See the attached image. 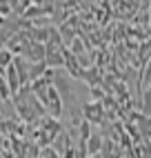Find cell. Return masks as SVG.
Segmentation results:
<instances>
[{"instance_id": "9c48e42d", "label": "cell", "mask_w": 151, "mask_h": 158, "mask_svg": "<svg viewBox=\"0 0 151 158\" xmlns=\"http://www.w3.org/2000/svg\"><path fill=\"white\" fill-rule=\"evenodd\" d=\"M136 54H138V62H140V67H142L145 62H149V60H151V38L138 45V51H136Z\"/></svg>"}, {"instance_id": "ba28073f", "label": "cell", "mask_w": 151, "mask_h": 158, "mask_svg": "<svg viewBox=\"0 0 151 158\" xmlns=\"http://www.w3.org/2000/svg\"><path fill=\"white\" fill-rule=\"evenodd\" d=\"M84 147H87V156L98 154V152L102 149V134H100V131H91L89 138L84 140Z\"/></svg>"}, {"instance_id": "277c9868", "label": "cell", "mask_w": 151, "mask_h": 158, "mask_svg": "<svg viewBox=\"0 0 151 158\" xmlns=\"http://www.w3.org/2000/svg\"><path fill=\"white\" fill-rule=\"evenodd\" d=\"M82 118L91 123V125H100L104 120V109H102V105L100 102H96V100H89V102H84L82 105Z\"/></svg>"}, {"instance_id": "3957f363", "label": "cell", "mask_w": 151, "mask_h": 158, "mask_svg": "<svg viewBox=\"0 0 151 158\" xmlns=\"http://www.w3.org/2000/svg\"><path fill=\"white\" fill-rule=\"evenodd\" d=\"M109 7H111V16H113V20L131 23V18L136 16L140 2H138V0H116V2H111Z\"/></svg>"}, {"instance_id": "7a4b0ae2", "label": "cell", "mask_w": 151, "mask_h": 158, "mask_svg": "<svg viewBox=\"0 0 151 158\" xmlns=\"http://www.w3.org/2000/svg\"><path fill=\"white\" fill-rule=\"evenodd\" d=\"M42 102V107H45V114L47 116H51V118H62V111H64V105H62V98H60V94H58V89L56 87H49L47 89V94H45V98L40 100Z\"/></svg>"}, {"instance_id": "5b68a950", "label": "cell", "mask_w": 151, "mask_h": 158, "mask_svg": "<svg viewBox=\"0 0 151 158\" xmlns=\"http://www.w3.org/2000/svg\"><path fill=\"white\" fill-rule=\"evenodd\" d=\"M20 56H22L25 60H29V62H42V60H45V45L31 40V43L25 45V49H22Z\"/></svg>"}, {"instance_id": "8fae6325", "label": "cell", "mask_w": 151, "mask_h": 158, "mask_svg": "<svg viewBox=\"0 0 151 158\" xmlns=\"http://www.w3.org/2000/svg\"><path fill=\"white\" fill-rule=\"evenodd\" d=\"M11 60H14V56H11V51H9L7 47H0V67L5 69V67H7L9 62H11Z\"/></svg>"}, {"instance_id": "30bf717a", "label": "cell", "mask_w": 151, "mask_h": 158, "mask_svg": "<svg viewBox=\"0 0 151 158\" xmlns=\"http://www.w3.org/2000/svg\"><path fill=\"white\" fill-rule=\"evenodd\" d=\"M138 98H140V114H145V116H151V87L142 89Z\"/></svg>"}, {"instance_id": "52a82bcc", "label": "cell", "mask_w": 151, "mask_h": 158, "mask_svg": "<svg viewBox=\"0 0 151 158\" xmlns=\"http://www.w3.org/2000/svg\"><path fill=\"white\" fill-rule=\"evenodd\" d=\"M5 80H7V85H9V91H11V96L20 89V80H18V73H16V67H14V62H9V65L5 67Z\"/></svg>"}, {"instance_id": "4fadbf2b", "label": "cell", "mask_w": 151, "mask_h": 158, "mask_svg": "<svg viewBox=\"0 0 151 158\" xmlns=\"http://www.w3.org/2000/svg\"><path fill=\"white\" fill-rule=\"evenodd\" d=\"M29 2H31V5H42L45 0H29Z\"/></svg>"}, {"instance_id": "6da1fadb", "label": "cell", "mask_w": 151, "mask_h": 158, "mask_svg": "<svg viewBox=\"0 0 151 158\" xmlns=\"http://www.w3.org/2000/svg\"><path fill=\"white\" fill-rule=\"evenodd\" d=\"M11 102H14V109L18 114V118L22 123H34L40 116H45V107H42V102L36 98V94L29 89V85L20 87L11 96Z\"/></svg>"}, {"instance_id": "7c38bea8", "label": "cell", "mask_w": 151, "mask_h": 158, "mask_svg": "<svg viewBox=\"0 0 151 158\" xmlns=\"http://www.w3.org/2000/svg\"><path fill=\"white\" fill-rule=\"evenodd\" d=\"M40 158H60V154L51 145H45V147H40Z\"/></svg>"}, {"instance_id": "5bb4252c", "label": "cell", "mask_w": 151, "mask_h": 158, "mask_svg": "<svg viewBox=\"0 0 151 158\" xmlns=\"http://www.w3.org/2000/svg\"><path fill=\"white\" fill-rule=\"evenodd\" d=\"M147 2H149V7H151V0H147Z\"/></svg>"}, {"instance_id": "8992f818", "label": "cell", "mask_w": 151, "mask_h": 158, "mask_svg": "<svg viewBox=\"0 0 151 158\" xmlns=\"http://www.w3.org/2000/svg\"><path fill=\"white\" fill-rule=\"evenodd\" d=\"M11 62H14V67H16L20 87H27V85H29V60H25L22 56H14Z\"/></svg>"}]
</instances>
